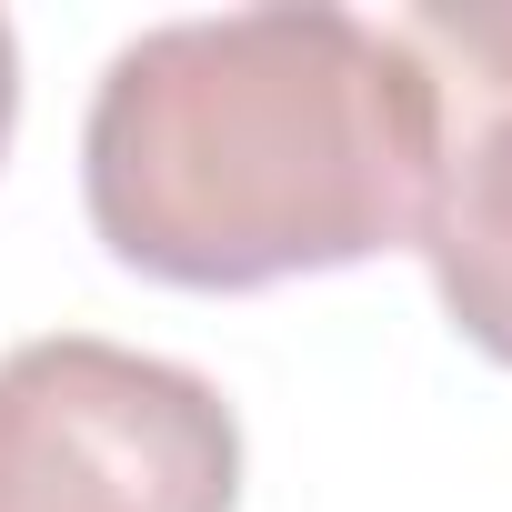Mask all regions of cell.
<instances>
[{"instance_id": "1", "label": "cell", "mask_w": 512, "mask_h": 512, "mask_svg": "<svg viewBox=\"0 0 512 512\" xmlns=\"http://www.w3.org/2000/svg\"><path fill=\"white\" fill-rule=\"evenodd\" d=\"M432 171V81L392 21L332 0L161 21L111 51L81 201L111 262L171 292H262L402 251Z\"/></svg>"}, {"instance_id": "2", "label": "cell", "mask_w": 512, "mask_h": 512, "mask_svg": "<svg viewBox=\"0 0 512 512\" xmlns=\"http://www.w3.org/2000/svg\"><path fill=\"white\" fill-rule=\"evenodd\" d=\"M241 422L191 362L41 332L0 352V512H231Z\"/></svg>"}, {"instance_id": "3", "label": "cell", "mask_w": 512, "mask_h": 512, "mask_svg": "<svg viewBox=\"0 0 512 512\" xmlns=\"http://www.w3.org/2000/svg\"><path fill=\"white\" fill-rule=\"evenodd\" d=\"M392 41L432 81V171L412 251L432 262L452 332L512 362V0H422L392 21Z\"/></svg>"}, {"instance_id": "4", "label": "cell", "mask_w": 512, "mask_h": 512, "mask_svg": "<svg viewBox=\"0 0 512 512\" xmlns=\"http://www.w3.org/2000/svg\"><path fill=\"white\" fill-rule=\"evenodd\" d=\"M11 121H21V41L0 21V151H11Z\"/></svg>"}]
</instances>
